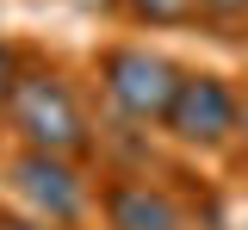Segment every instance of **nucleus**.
I'll list each match as a JSON object with an SVG mask.
<instances>
[{"label":"nucleus","instance_id":"obj_11","mask_svg":"<svg viewBox=\"0 0 248 230\" xmlns=\"http://www.w3.org/2000/svg\"><path fill=\"white\" fill-rule=\"evenodd\" d=\"M81 13H118V0H75Z\"/></svg>","mask_w":248,"mask_h":230},{"label":"nucleus","instance_id":"obj_8","mask_svg":"<svg viewBox=\"0 0 248 230\" xmlns=\"http://www.w3.org/2000/svg\"><path fill=\"white\" fill-rule=\"evenodd\" d=\"M25 44L19 37H0V112H6V94H13V81H19V68H25Z\"/></svg>","mask_w":248,"mask_h":230},{"label":"nucleus","instance_id":"obj_7","mask_svg":"<svg viewBox=\"0 0 248 230\" xmlns=\"http://www.w3.org/2000/svg\"><path fill=\"white\" fill-rule=\"evenodd\" d=\"M192 25L217 44H248V0H199Z\"/></svg>","mask_w":248,"mask_h":230},{"label":"nucleus","instance_id":"obj_12","mask_svg":"<svg viewBox=\"0 0 248 230\" xmlns=\"http://www.w3.org/2000/svg\"><path fill=\"white\" fill-rule=\"evenodd\" d=\"M242 230H248V224H242Z\"/></svg>","mask_w":248,"mask_h":230},{"label":"nucleus","instance_id":"obj_1","mask_svg":"<svg viewBox=\"0 0 248 230\" xmlns=\"http://www.w3.org/2000/svg\"><path fill=\"white\" fill-rule=\"evenodd\" d=\"M0 131L13 137L19 149H50V156H75V162H99V118L87 106V87L68 75L62 63L25 56Z\"/></svg>","mask_w":248,"mask_h":230},{"label":"nucleus","instance_id":"obj_6","mask_svg":"<svg viewBox=\"0 0 248 230\" xmlns=\"http://www.w3.org/2000/svg\"><path fill=\"white\" fill-rule=\"evenodd\" d=\"M118 13L137 32H192L199 0H118Z\"/></svg>","mask_w":248,"mask_h":230},{"label":"nucleus","instance_id":"obj_9","mask_svg":"<svg viewBox=\"0 0 248 230\" xmlns=\"http://www.w3.org/2000/svg\"><path fill=\"white\" fill-rule=\"evenodd\" d=\"M0 230H62V224H50V218H31V212H19L13 199L0 205Z\"/></svg>","mask_w":248,"mask_h":230},{"label":"nucleus","instance_id":"obj_4","mask_svg":"<svg viewBox=\"0 0 248 230\" xmlns=\"http://www.w3.org/2000/svg\"><path fill=\"white\" fill-rule=\"evenodd\" d=\"M236 106H242V81H230L217 68H180V87L155 131L180 156L211 162V156H230V143H236Z\"/></svg>","mask_w":248,"mask_h":230},{"label":"nucleus","instance_id":"obj_5","mask_svg":"<svg viewBox=\"0 0 248 230\" xmlns=\"http://www.w3.org/2000/svg\"><path fill=\"white\" fill-rule=\"evenodd\" d=\"M93 218L106 230H192V205L149 168H106L93 181Z\"/></svg>","mask_w":248,"mask_h":230},{"label":"nucleus","instance_id":"obj_2","mask_svg":"<svg viewBox=\"0 0 248 230\" xmlns=\"http://www.w3.org/2000/svg\"><path fill=\"white\" fill-rule=\"evenodd\" d=\"M93 87H99V106H106L112 125L155 131L174 87H180V63L168 50L143 44V37H112V44L93 50Z\"/></svg>","mask_w":248,"mask_h":230},{"label":"nucleus","instance_id":"obj_3","mask_svg":"<svg viewBox=\"0 0 248 230\" xmlns=\"http://www.w3.org/2000/svg\"><path fill=\"white\" fill-rule=\"evenodd\" d=\"M0 181H6V199L31 212V218H50L62 230H87L93 224V162H75V156H50V149H6L0 162Z\"/></svg>","mask_w":248,"mask_h":230},{"label":"nucleus","instance_id":"obj_10","mask_svg":"<svg viewBox=\"0 0 248 230\" xmlns=\"http://www.w3.org/2000/svg\"><path fill=\"white\" fill-rule=\"evenodd\" d=\"M230 156L248 168V81H242V106H236V143H230Z\"/></svg>","mask_w":248,"mask_h":230}]
</instances>
